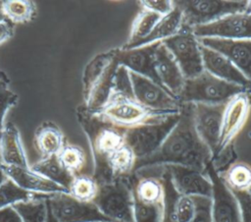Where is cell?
<instances>
[{
	"mask_svg": "<svg viewBox=\"0 0 251 222\" xmlns=\"http://www.w3.org/2000/svg\"><path fill=\"white\" fill-rule=\"evenodd\" d=\"M248 95H249V99H250V101H251V92H250Z\"/></svg>",
	"mask_w": 251,
	"mask_h": 222,
	"instance_id": "45",
	"label": "cell"
},
{
	"mask_svg": "<svg viewBox=\"0 0 251 222\" xmlns=\"http://www.w3.org/2000/svg\"><path fill=\"white\" fill-rule=\"evenodd\" d=\"M195 210L190 222H213L212 199L207 196H192Z\"/></svg>",
	"mask_w": 251,
	"mask_h": 222,
	"instance_id": "34",
	"label": "cell"
},
{
	"mask_svg": "<svg viewBox=\"0 0 251 222\" xmlns=\"http://www.w3.org/2000/svg\"><path fill=\"white\" fill-rule=\"evenodd\" d=\"M247 192H248V193H249V194H251V185H250V187H249V188H248V190H247Z\"/></svg>",
	"mask_w": 251,
	"mask_h": 222,
	"instance_id": "44",
	"label": "cell"
},
{
	"mask_svg": "<svg viewBox=\"0 0 251 222\" xmlns=\"http://www.w3.org/2000/svg\"><path fill=\"white\" fill-rule=\"evenodd\" d=\"M204 71L211 75L244 87L251 92V82L224 55L199 43Z\"/></svg>",
	"mask_w": 251,
	"mask_h": 222,
	"instance_id": "19",
	"label": "cell"
},
{
	"mask_svg": "<svg viewBox=\"0 0 251 222\" xmlns=\"http://www.w3.org/2000/svg\"><path fill=\"white\" fill-rule=\"evenodd\" d=\"M48 207L58 222H101L110 221L93 202L80 201L69 193L47 196Z\"/></svg>",
	"mask_w": 251,
	"mask_h": 222,
	"instance_id": "11",
	"label": "cell"
},
{
	"mask_svg": "<svg viewBox=\"0 0 251 222\" xmlns=\"http://www.w3.org/2000/svg\"><path fill=\"white\" fill-rule=\"evenodd\" d=\"M101 222H114V221H101Z\"/></svg>",
	"mask_w": 251,
	"mask_h": 222,
	"instance_id": "46",
	"label": "cell"
},
{
	"mask_svg": "<svg viewBox=\"0 0 251 222\" xmlns=\"http://www.w3.org/2000/svg\"><path fill=\"white\" fill-rule=\"evenodd\" d=\"M0 222H23L21 216L13 206L0 209Z\"/></svg>",
	"mask_w": 251,
	"mask_h": 222,
	"instance_id": "39",
	"label": "cell"
},
{
	"mask_svg": "<svg viewBox=\"0 0 251 222\" xmlns=\"http://www.w3.org/2000/svg\"><path fill=\"white\" fill-rule=\"evenodd\" d=\"M9 85V79L8 77L0 70V91L3 89L8 88Z\"/></svg>",
	"mask_w": 251,
	"mask_h": 222,
	"instance_id": "40",
	"label": "cell"
},
{
	"mask_svg": "<svg viewBox=\"0 0 251 222\" xmlns=\"http://www.w3.org/2000/svg\"><path fill=\"white\" fill-rule=\"evenodd\" d=\"M35 195L21 189L13 181L7 179L0 185V209L12 206L20 201L28 200Z\"/></svg>",
	"mask_w": 251,
	"mask_h": 222,
	"instance_id": "32",
	"label": "cell"
},
{
	"mask_svg": "<svg viewBox=\"0 0 251 222\" xmlns=\"http://www.w3.org/2000/svg\"><path fill=\"white\" fill-rule=\"evenodd\" d=\"M174 4V3H173ZM182 28V15L180 10L174 5V9L163 16L156 24L152 31L140 41L136 47L147 45L154 42H162L176 34ZM134 48V47H133Z\"/></svg>",
	"mask_w": 251,
	"mask_h": 222,
	"instance_id": "24",
	"label": "cell"
},
{
	"mask_svg": "<svg viewBox=\"0 0 251 222\" xmlns=\"http://www.w3.org/2000/svg\"><path fill=\"white\" fill-rule=\"evenodd\" d=\"M3 19H5V16H4V14L2 12V9H1V6H0V20H3Z\"/></svg>",
	"mask_w": 251,
	"mask_h": 222,
	"instance_id": "43",
	"label": "cell"
},
{
	"mask_svg": "<svg viewBox=\"0 0 251 222\" xmlns=\"http://www.w3.org/2000/svg\"><path fill=\"white\" fill-rule=\"evenodd\" d=\"M198 42L227 58L251 82V39L197 38Z\"/></svg>",
	"mask_w": 251,
	"mask_h": 222,
	"instance_id": "17",
	"label": "cell"
},
{
	"mask_svg": "<svg viewBox=\"0 0 251 222\" xmlns=\"http://www.w3.org/2000/svg\"><path fill=\"white\" fill-rule=\"evenodd\" d=\"M251 101L247 92H242L232 97L224 110L219 143L212 161L219 157L232 142L248 120Z\"/></svg>",
	"mask_w": 251,
	"mask_h": 222,
	"instance_id": "12",
	"label": "cell"
},
{
	"mask_svg": "<svg viewBox=\"0 0 251 222\" xmlns=\"http://www.w3.org/2000/svg\"><path fill=\"white\" fill-rule=\"evenodd\" d=\"M160 43L161 42H154L147 45L127 49L123 47L118 48L117 59L119 65L125 67L129 72L145 77L162 85L154 66L155 51Z\"/></svg>",
	"mask_w": 251,
	"mask_h": 222,
	"instance_id": "18",
	"label": "cell"
},
{
	"mask_svg": "<svg viewBox=\"0 0 251 222\" xmlns=\"http://www.w3.org/2000/svg\"><path fill=\"white\" fill-rule=\"evenodd\" d=\"M0 156L5 166L29 168L20 131L12 122L5 123L0 132Z\"/></svg>",
	"mask_w": 251,
	"mask_h": 222,
	"instance_id": "22",
	"label": "cell"
},
{
	"mask_svg": "<svg viewBox=\"0 0 251 222\" xmlns=\"http://www.w3.org/2000/svg\"><path fill=\"white\" fill-rule=\"evenodd\" d=\"M162 43L172 53L185 79L196 77L204 71L199 42L190 28L182 27L176 34Z\"/></svg>",
	"mask_w": 251,
	"mask_h": 222,
	"instance_id": "10",
	"label": "cell"
},
{
	"mask_svg": "<svg viewBox=\"0 0 251 222\" xmlns=\"http://www.w3.org/2000/svg\"><path fill=\"white\" fill-rule=\"evenodd\" d=\"M118 67L117 49L97 54L86 64L81 81L83 105L88 111L98 112L106 104Z\"/></svg>",
	"mask_w": 251,
	"mask_h": 222,
	"instance_id": "2",
	"label": "cell"
},
{
	"mask_svg": "<svg viewBox=\"0 0 251 222\" xmlns=\"http://www.w3.org/2000/svg\"><path fill=\"white\" fill-rule=\"evenodd\" d=\"M66 144L63 131L52 121H45L40 124L34 133L33 145L39 158L58 155Z\"/></svg>",
	"mask_w": 251,
	"mask_h": 222,
	"instance_id": "23",
	"label": "cell"
},
{
	"mask_svg": "<svg viewBox=\"0 0 251 222\" xmlns=\"http://www.w3.org/2000/svg\"><path fill=\"white\" fill-rule=\"evenodd\" d=\"M62 165L74 176L84 174L86 167V154L82 147L76 144L66 143L57 155Z\"/></svg>",
	"mask_w": 251,
	"mask_h": 222,
	"instance_id": "30",
	"label": "cell"
},
{
	"mask_svg": "<svg viewBox=\"0 0 251 222\" xmlns=\"http://www.w3.org/2000/svg\"><path fill=\"white\" fill-rule=\"evenodd\" d=\"M95 113L112 125L125 130L165 117L145 109L134 97L120 93H111L106 104L100 111Z\"/></svg>",
	"mask_w": 251,
	"mask_h": 222,
	"instance_id": "9",
	"label": "cell"
},
{
	"mask_svg": "<svg viewBox=\"0 0 251 222\" xmlns=\"http://www.w3.org/2000/svg\"><path fill=\"white\" fill-rule=\"evenodd\" d=\"M219 174L231 191H247L251 185V166L245 162L231 163Z\"/></svg>",
	"mask_w": 251,
	"mask_h": 222,
	"instance_id": "29",
	"label": "cell"
},
{
	"mask_svg": "<svg viewBox=\"0 0 251 222\" xmlns=\"http://www.w3.org/2000/svg\"><path fill=\"white\" fill-rule=\"evenodd\" d=\"M134 174L99 185L93 203L114 222H134L132 185Z\"/></svg>",
	"mask_w": 251,
	"mask_h": 222,
	"instance_id": "5",
	"label": "cell"
},
{
	"mask_svg": "<svg viewBox=\"0 0 251 222\" xmlns=\"http://www.w3.org/2000/svg\"><path fill=\"white\" fill-rule=\"evenodd\" d=\"M154 66L161 84L177 97L182 89L185 78L174 56L162 42L155 51Z\"/></svg>",
	"mask_w": 251,
	"mask_h": 222,
	"instance_id": "21",
	"label": "cell"
},
{
	"mask_svg": "<svg viewBox=\"0 0 251 222\" xmlns=\"http://www.w3.org/2000/svg\"><path fill=\"white\" fill-rule=\"evenodd\" d=\"M47 222H58L56 219H55V217L53 216V214L51 213V211H50V209H49V207H48V215H47Z\"/></svg>",
	"mask_w": 251,
	"mask_h": 222,
	"instance_id": "42",
	"label": "cell"
},
{
	"mask_svg": "<svg viewBox=\"0 0 251 222\" xmlns=\"http://www.w3.org/2000/svg\"><path fill=\"white\" fill-rule=\"evenodd\" d=\"M19 100V96L16 92L9 88L0 91V132L5 125V117L8 110L14 107Z\"/></svg>",
	"mask_w": 251,
	"mask_h": 222,
	"instance_id": "36",
	"label": "cell"
},
{
	"mask_svg": "<svg viewBox=\"0 0 251 222\" xmlns=\"http://www.w3.org/2000/svg\"><path fill=\"white\" fill-rule=\"evenodd\" d=\"M176 191L186 196L212 195V183L206 173L181 165H164Z\"/></svg>",
	"mask_w": 251,
	"mask_h": 222,
	"instance_id": "16",
	"label": "cell"
},
{
	"mask_svg": "<svg viewBox=\"0 0 251 222\" xmlns=\"http://www.w3.org/2000/svg\"><path fill=\"white\" fill-rule=\"evenodd\" d=\"M14 33L15 25L6 18L0 20V45L8 41L11 37H13Z\"/></svg>",
	"mask_w": 251,
	"mask_h": 222,
	"instance_id": "38",
	"label": "cell"
},
{
	"mask_svg": "<svg viewBox=\"0 0 251 222\" xmlns=\"http://www.w3.org/2000/svg\"><path fill=\"white\" fill-rule=\"evenodd\" d=\"M225 107L226 104L192 103L196 132L202 141L209 147L212 158L218 147Z\"/></svg>",
	"mask_w": 251,
	"mask_h": 222,
	"instance_id": "15",
	"label": "cell"
},
{
	"mask_svg": "<svg viewBox=\"0 0 251 222\" xmlns=\"http://www.w3.org/2000/svg\"><path fill=\"white\" fill-rule=\"evenodd\" d=\"M3 169L8 179L13 181L21 189L28 193L43 195H51L60 193H69L68 190L48 180L42 175L34 172L33 170L30 169V167L24 168L4 165Z\"/></svg>",
	"mask_w": 251,
	"mask_h": 222,
	"instance_id": "20",
	"label": "cell"
},
{
	"mask_svg": "<svg viewBox=\"0 0 251 222\" xmlns=\"http://www.w3.org/2000/svg\"><path fill=\"white\" fill-rule=\"evenodd\" d=\"M178 114L168 115L125 130V142L137 159L154 153L176 126Z\"/></svg>",
	"mask_w": 251,
	"mask_h": 222,
	"instance_id": "6",
	"label": "cell"
},
{
	"mask_svg": "<svg viewBox=\"0 0 251 222\" xmlns=\"http://www.w3.org/2000/svg\"><path fill=\"white\" fill-rule=\"evenodd\" d=\"M163 16L144 9L141 7L140 11L136 15L133 23L131 25V29L127 42L123 46V48H133L142 41L154 28L156 24L160 21Z\"/></svg>",
	"mask_w": 251,
	"mask_h": 222,
	"instance_id": "26",
	"label": "cell"
},
{
	"mask_svg": "<svg viewBox=\"0 0 251 222\" xmlns=\"http://www.w3.org/2000/svg\"><path fill=\"white\" fill-rule=\"evenodd\" d=\"M47 196L36 194L28 200L20 201L12 206L19 213L23 222H47Z\"/></svg>",
	"mask_w": 251,
	"mask_h": 222,
	"instance_id": "27",
	"label": "cell"
},
{
	"mask_svg": "<svg viewBox=\"0 0 251 222\" xmlns=\"http://www.w3.org/2000/svg\"><path fill=\"white\" fill-rule=\"evenodd\" d=\"M3 166H4V164H3L2 160H1V156H0V185L8 179V178H7V176L5 175V172H4V169H3Z\"/></svg>",
	"mask_w": 251,
	"mask_h": 222,
	"instance_id": "41",
	"label": "cell"
},
{
	"mask_svg": "<svg viewBox=\"0 0 251 222\" xmlns=\"http://www.w3.org/2000/svg\"><path fill=\"white\" fill-rule=\"evenodd\" d=\"M0 6L5 18L14 25L26 24L36 15V5L30 0H6Z\"/></svg>",
	"mask_w": 251,
	"mask_h": 222,
	"instance_id": "28",
	"label": "cell"
},
{
	"mask_svg": "<svg viewBox=\"0 0 251 222\" xmlns=\"http://www.w3.org/2000/svg\"><path fill=\"white\" fill-rule=\"evenodd\" d=\"M242 92L248 93L244 87L223 81L203 71L196 77L185 79L177 99L181 104H226L232 97Z\"/></svg>",
	"mask_w": 251,
	"mask_h": 222,
	"instance_id": "4",
	"label": "cell"
},
{
	"mask_svg": "<svg viewBox=\"0 0 251 222\" xmlns=\"http://www.w3.org/2000/svg\"><path fill=\"white\" fill-rule=\"evenodd\" d=\"M212 183V219L213 222H240L237 201L212 161L206 168Z\"/></svg>",
	"mask_w": 251,
	"mask_h": 222,
	"instance_id": "14",
	"label": "cell"
},
{
	"mask_svg": "<svg viewBox=\"0 0 251 222\" xmlns=\"http://www.w3.org/2000/svg\"><path fill=\"white\" fill-rule=\"evenodd\" d=\"M190 29L197 38L251 39V13L230 14L212 23L196 26Z\"/></svg>",
	"mask_w": 251,
	"mask_h": 222,
	"instance_id": "13",
	"label": "cell"
},
{
	"mask_svg": "<svg viewBox=\"0 0 251 222\" xmlns=\"http://www.w3.org/2000/svg\"><path fill=\"white\" fill-rule=\"evenodd\" d=\"M30 169L68 191L75 177L62 165L57 155L37 159L30 164Z\"/></svg>",
	"mask_w": 251,
	"mask_h": 222,
	"instance_id": "25",
	"label": "cell"
},
{
	"mask_svg": "<svg viewBox=\"0 0 251 222\" xmlns=\"http://www.w3.org/2000/svg\"><path fill=\"white\" fill-rule=\"evenodd\" d=\"M141 7L157 13L161 16L169 14L174 9L173 1L170 0H145L141 1Z\"/></svg>",
	"mask_w": 251,
	"mask_h": 222,
	"instance_id": "37",
	"label": "cell"
},
{
	"mask_svg": "<svg viewBox=\"0 0 251 222\" xmlns=\"http://www.w3.org/2000/svg\"><path fill=\"white\" fill-rule=\"evenodd\" d=\"M129 78L133 97L142 107L160 116L180 112L181 103L165 87L132 72H129Z\"/></svg>",
	"mask_w": 251,
	"mask_h": 222,
	"instance_id": "8",
	"label": "cell"
},
{
	"mask_svg": "<svg viewBox=\"0 0 251 222\" xmlns=\"http://www.w3.org/2000/svg\"><path fill=\"white\" fill-rule=\"evenodd\" d=\"M98 189L99 184L92 175L80 174L74 177L69 188V194L80 201L92 202L98 193Z\"/></svg>",
	"mask_w": 251,
	"mask_h": 222,
	"instance_id": "31",
	"label": "cell"
},
{
	"mask_svg": "<svg viewBox=\"0 0 251 222\" xmlns=\"http://www.w3.org/2000/svg\"><path fill=\"white\" fill-rule=\"evenodd\" d=\"M231 192L238 204L240 222H251V194L247 191Z\"/></svg>",
	"mask_w": 251,
	"mask_h": 222,
	"instance_id": "35",
	"label": "cell"
},
{
	"mask_svg": "<svg viewBox=\"0 0 251 222\" xmlns=\"http://www.w3.org/2000/svg\"><path fill=\"white\" fill-rule=\"evenodd\" d=\"M211 161L212 153L194 126L192 103H183L176 126L154 153L136 160L134 172L149 167L181 165L206 173Z\"/></svg>",
	"mask_w": 251,
	"mask_h": 222,
	"instance_id": "1",
	"label": "cell"
},
{
	"mask_svg": "<svg viewBox=\"0 0 251 222\" xmlns=\"http://www.w3.org/2000/svg\"><path fill=\"white\" fill-rule=\"evenodd\" d=\"M163 203H147L133 198L134 222H163Z\"/></svg>",
	"mask_w": 251,
	"mask_h": 222,
	"instance_id": "33",
	"label": "cell"
},
{
	"mask_svg": "<svg viewBox=\"0 0 251 222\" xmlns=\"http://www.w3.org/2000/svg\"><path fill=\"white\" fill-rule=\"evenodd\" d=\"M182 15V27L192 28L225 16L245 12L248 1L239 0H177L173 1Z\"/></svg>",
	"mask_w": 251,
	"mask_h": 222,
	"instance_id": "7",
	"label": "cell"
},
{
	"mask_svg": "<svg viewBox=\"0 0 251 222\" xmlns=\"http://www.w3.org/2000/svg\"><path fill=\"white\" fill-rule=\"evenodd\" d=\"M78 124L85 133L93 156V171L99 169L106 157L126 144L125 129L112 125L84 105L76 108Z\"/></svg>",
	"mask_w": 251,
	"mask_h": 222,
	"instance_id": "3",
	"label": "cell"
}]
</instances>
